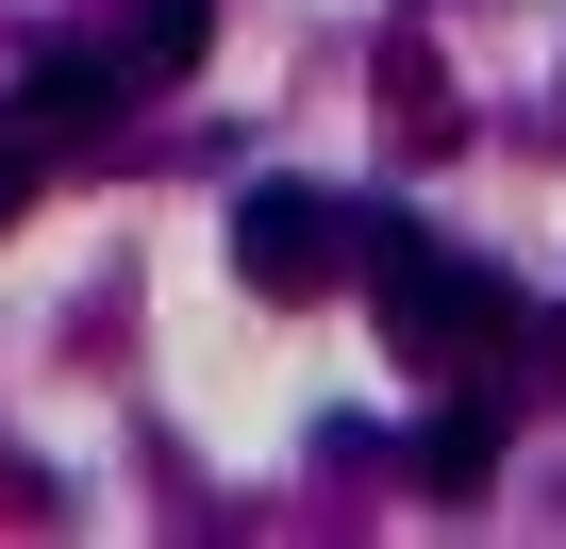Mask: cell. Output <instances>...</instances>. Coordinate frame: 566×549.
Listing matches in <instances>:
<instances>
[{"mask_svg":"<svg viewBox=\"0 0 566 549\" xmlns=\"http://www.w3.org/2000/svg\"><path fill=\"white\" fill-rule=\"evenodd\" d=\"M367 284H384L400 367H500V350H516V284L467 266V250H433L417 217H367Z\"/></svg>","mask_w":566,"mask_h":549,"instance_id":"1","label":"cell"},{"mask_svg":"<svg viewBox=\"0 0 566 549\" xmlns=\"http://www.w3.org/2000/svg\"><path fill=\"white\" fill-rule=\"evenodd\" d=\"M350 266H367L350 200H317V183H250L233 200V284L250 300H317V284H350Z\"/></svg>","mask_w":566,"mask_h":549,"instance_id":"2","label":"cell"},{"mask_svg":"<svg viewBox=\"0 0 566 549\" xmlns=\"http://www.w3.org/2000/svg\"><path fill=\"white\" fill-rule=\"evenodd\" d=\"M117 101H150V84H134V51H117V67H101V51H67V67H34L18 134H34V150H84V134H101Z\"/></svg>","mask_w":566,"mask_h":549,"instance_id":"3","label":"cell"},{"mask_svg":"<svg viewBox=\"0 0 566 549\" xmlns=\"http://www.w3.org/2000/svg\"><path fill=\"white\" fill-rule=\"evenodd\" d=\"M417 483H433V499H483V483H500V416H483V400L417 416Z\"/></svg>","mask_w":566,"mask_h":549,"instance_id":"4","label":"cell"},{"mask_svg":"<svg viewBox=\"0 0 566 549\" xmlns=\"http://www.w3.org/2000/svg\"><path fill=\"white\" fill-rule=\"evenodd\" d=\"M217 51V0H134V84H184Z\"/></svg>","mask_w":566,"mask_h":549,"instance_id":"5","label":"cell"},{"mask_svg":"<svg viewBox=\"0 0 566 549\" xmlns=\"http://www.w3.org/2000/svg\"><path fill=\"white\" fill-rule=\"evenodd\" d=\"M34 167H51L34 134H0V217H18V200H34Z\"/></svg>","mask_w":566,"mask_h":549,"instance_id":"6","label":"cell"},{"mask_svg":"<svg viewBox=\"0 0 566 549\" xmlns=\"http://www.w3.org/2000/svg\"><path fill=\"white\" fill-rule=\"evenodd\" d=\"M533 350H549V383H566V300H549V317H533Z\"/></svg>","mask_w":566,"mask_h":549,"instance_id":"7","label":"cell"}]
</instances>
